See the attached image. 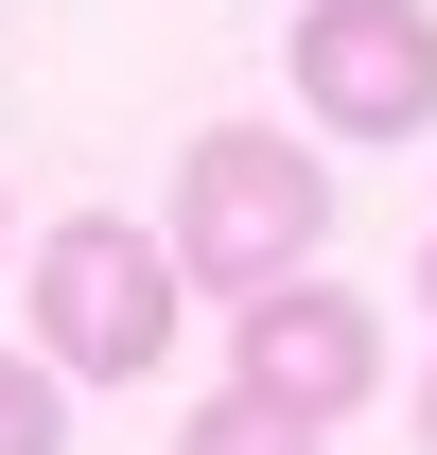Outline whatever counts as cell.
Wrapping results in <instances>:
<instances>
[{"instance_id": "obj_1", "label": "cell", "mask_w": 437, "mask_h": 455, "mask_svg": "<svg viewBox=\"0 0 437 455\" xmlns=\"http://www.w3.org/2000/svg\"><path fill=\"white\" fill-rule=\"evenodd\" d=\"M315 228H332V175L315 140H280V123H211L193 158H175V281H211V298H280V281H315Z\"/></svg>"}, {"instance_id": "obj_3", "label": "cell", "mask_w": 437, "mask_h": 455, "mask_svg": "<svg viewBox=\"0 0 437 455\" xmlns=\"http://www.w3.org/2000/svg\"><path fill=\"white\" fill-rule=\"evenodd\" d=\"M280 88H315L332 140H420V123H437V18H420V0H298Z\"/></svg>"}, {"instance_id": "obj_4", "label": "cell", "mask_w": 437, "mask_h": 455, "mask_svg": "<svg viewBox=\"0 0 437 455\" xmlns=\"http://www.w3.org/2000/svg\"><path fill=\"white\" fill-rule=\"evenodd\" d=\"M227 386L298 403V420H350V403L385 386V315L350 281H280V298H245V368H227Z\"/></svg>"}, {"instance_id": "obj_7", "label": "cell", "mask_w": 437, "mask_h": 455, "mask_svg": "<svg viewBox=\"0 0 437 455\" xmlns=\"http://www.w3.org/2000/svg\"><path fill=\"white\" fill-rule=\"evenodd\" d=\"M420 455H437V368H420Z\"/></svg>"}, {"instance_id": "obj_8", "label": "cell", "mask_w": 437, "mask_h": 455, "mask_svg": "<svg viewBox=\"0 0 437 455\" xmlns=\"http://www.w3.org/2000/svg\"><path fill=\"white\" fill-rule=\"evenodd\" d=\"M420 298H437V245H420Z\"/></svg>"}, {"instance_id": "obj_6", "label": "cell", "mask_w": 437, "mask_h": 455, "mask_svg": "<svg viewBox=\"0 0 437 455\" xmlns=\"http://www.w3.org/2000/svg\"><path fill=\"white\" fill-rule=\"evenodd\" d=\"M0 455H70V403H53L36 350H0Z\"/></svg>"}, {"instance_id": "obj_5", "label": "cell", "mask_w": 437, "mask_h": 455, "mask_svg": "<svg viewBox=\"0 0 437 455\" xmlns=\"http://www.w3.org/2000/svg\"><path fill=\"white\" fill-rule=\"evenodd\" d=\"M175 455H332V420H298V403H263V386H227V403H193V420H175Z\"/></svg>"}, {"instance_id": "obj_2", "label": "cell", "mask_w": 437, "mask_h": 455, "mask_svg": "<svg viewBox=\"0 0 437 455\" xmlns=\"http://www.w3.org/2000/svg\"><path fill=\"white\" fill-rule=\"evenodd\" d=\"M175 350V245L123 211H70L36 245V368H158Z\"/></svg>"}]
</instances>
